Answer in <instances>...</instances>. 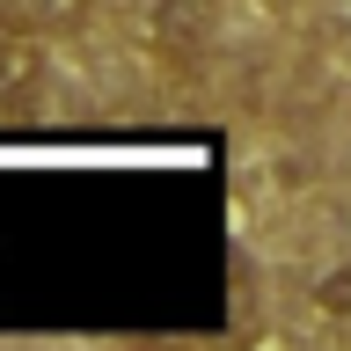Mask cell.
Returning <instances> with one entry per match:
<instances>
[{"label":"cell","mask_w":351,"mask_h":351,"mask_svg":"<svg viewBox=\"0 0 351 351\" xmlns=\"http://www.w3.org/2000/svg\"><path fill=\"white\" fill-rule=\"evenodd\" d=\"M88 0H15V22H44V29H66V22H81Z\"/></svg>","instance_id":"cell-3"},{"label":"cell","mask_w":351,"mask_h":351,"mask_svg":"<svg viewBox=\"0 0 351 351\" xmlns=\"http://www.w3.org/2000/svg\"><path fill=\"white\" fill-rule=\"evenodd\" d=\"M139 29L169 73H197L213 51V8L205 0H139Z\"/></svg>","instance_id":"cell-1"},{"label":"cell","mask_w":351,"mask_h":351,"mask_svg":"<svg viewBox=\"0 0 351 351\" xmlns=\"http://www.w3.org/2000/svg\"><path fill=\"white\" fill-rule=\"evenodd\" d=\"M51 81V59H44V37L29 22L0 15V110H29Z\"/></svg>","instance_id":"cell-2"},{"label":"cell","mask_w":351,"mask_h":351,"mask_svg":"<svg viewBox=\"0 0 351 351\" xmlns=\"http://www.w3.org/2000/svg\"><path fill=\"white\" fill-rule=\"evenodd\" d=\"M147 351H161V344H147Z\"/></svg>","instance_id":"cell-4"}]
</instances>
